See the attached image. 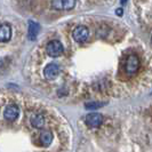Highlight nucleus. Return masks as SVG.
<instances>
[{
    "label": "nucleus",
    "mask_w": 152,
    "mask_h": 152,
    "mask_svg": "<svg viewBox=\"0 0 152 152\" xmlns=\"http://www.w3.org/2000/svg\"><path fill=\"white\" fill-rule=\"evenodd\" d=\"M46 52L50 57H58L63 54V45L58 40H52L46 46Z\"/></svg>",
    "instance_id": "nucleus-2"
},
{
    "label": "nucleus",
    "mask_w": 152,
    "mask_h": 152,
    "mask_svg": "<svg viewBox=\"0 0 152 152\" xmlns=\"http://www.w3.org/2000/svg\"><path fill=\"white\" fill-rule=\"evenodd\" d=\"M40 30L38 23L33 22V21H29V25H28V38L29 40H36L37 36Z\"/></svg>",
    "instance_id": "nucleus-10"
},
{
    "label": "nucleus",
    "mask_w": 152,
    "mask_h": 152,
    "mask_svg": "<svg viewBox=\"0 0 152 152\" xmlns=\"http://www.w3.org/2000/svg\"><path fill=\"white\" fill-rule=\"evenodd\" d=\"M85 121H86V124H87L88 126L95 128V127H99V126L102 125V122H103V117H102V114H99V113L87 114L86 118H85Z\"/></svg>",
    "instance_id": "nucleus-6"
},
{
    "label": "nucleus",
    "mask_w": 152,
    "mask_h": 152,
    "mask_svg": "<svg viewBox=\"0 0 152 152\" xmlns=\"http://www.w3.org/2000/svg\"><path fill=\"white\" fill-rule=\"evenodd\" d=\"M88 36H89V31L88 29L84 26V25H79L77 26L76 29L72 32V37L75 39V41L81 44V42H85L87 39H88Z\"/></svg>",
    "instance_id": "nucleus-3"
},
{
    "label": "nucleus",
    "mask_w": 152,
    "mask_h": 152,
    "mask_svg": "<svg viewBox=\"0 0 152 152\" xmlns=\"http://www.w3.org/2000/svg\"><path fill=\"white\" fill-rule=\"evenodd\" d=\"M30 122L34 128L40 129V128H42L45 126V117L41 113H33L30 117Z\"/></svg>",
    "instance_id": "nucleus-9"
},
{
    "label": "nucleus",
    "mask_w": 152,
    "mask_h": 152,
    "mask_svg": "<svg viewBox=\"0 0 152 152\" xmlns=\"http://www.w3.org/2000/svg\"><path fill=\"white\" fill-rule=\"evenodd\" d=\"M44 75H45L46 79L48 80H54L56 79L58 75H60V66L55 63H49L45 66L44 70Z\"/></svg>",
    "instance_id": "nucleus-5"
},
{
    "label": "nucleus",
    "mask_w": 152,
    "mask_h": 152,
    "mask_svg": "<svg viewBox=\"0 0 152 152\" xmlns=\"http://www.w3.org/2000/svg\"><path fill=\"white\" fill-rule=\"evenodd\" d=\"M39 141L44 146H48L53 141V134L50 130H42L39 135Z\"/></svg>",
    "instance_id": "nucleus-11"
},
{
    "label": "nucleus",
    "mask_w": 152,
    "mask_h": 152,
    "mask_svg": "<svg viewBox=\"0 0 152 152\" xmlns=\"http://www.w3.org/2000/svg\"><path fill=\"white\" fill-rule=\"evenodd\" d=\"M18 114H20V109L16 105H8L5 109V112H4V117L5 119L8 121H14L18 118Z\"/></svg>",
    "instance_id": "nucleus-7"
},
{
    "label": "nucleus",
    "mask_w": 152,
    "mask_h": 152,
    "mask_svg": "<svg viewBox=\"0 0 152 152\" xmlns=\"http://www.w3.org/2000/svg\"><path fill=\"white\" fill-rule=\"evenodd\" d=\"M140 65H141V62H140L138 56L135 55V54L129 55V56L127 57V60H126V65H125L126 73L129 75V76L135 75L137 71L140 70Z\"/></svg>",
    "instance_id": "nucleus-1"
},
{
    "label": "nucleus",
    "mask_w": 152,
    "mask_h": 152,
    "mask_svg": "<svg viewBox=\"0 0 152 152\" xmlns=\"http://www.w3.org/2000/svg\"><path fill=\"white\" fill-rule=\"evenodd\" d=\"M115 13H117V15L121 16V15H122V9H121V8H119V9H117V10H115Z\"/></svg>",
    "instance_id": "nucleus-12"
},
{
    "label": "nucleus",
    "mask_w": 152,
    "mask_h": 152,
    "mask_svg": "<svg viewBox=\"0 0 152 152\" xmlns=\"http://www.w3.org/2000/svg\"><path fill=\"white\" fill-rule=\"evenodd\" d=\"M77 0H52V7L56 10H70L76 6Z\"/></svg>",
    "instance_id": "nucleus-4"
},
{
    "label": "nucleus",
    "mask_w": 152,
    "mask_h": 152,
    "mask_svg": "<svg viewBox=\"0 0 152 152\" xmlns=\"http://www.w3.org/2000/svg\"><path fill=\"white\" fill-rule=\"evenodd\" d=\"M151 40H152V39H151Z\"/></svg>",
    "instance_id": "nucleus-14"
},
{
    "label": "nucleus",
    "mask_w": 152,
    "mask_h": 152,
    "mask_svg": "<svg viewBox=\"0 0 152 152\" xmlns=\"http://www.w3.org/2000/svg\"><path fill=\"white\" fill-rule=\"evenodd\" d=\"M12 38V28L7 23L0 24V42H7Z\"/></svg>",
    "instance_id": "nucleus-8"
},
{
    "label": "nucleus",
    "mask_w": 152,
    "mask_h": 152,
    "mask_svg": "<svg viewBox=\"0 0 152 152\" xmlns=\"http://www.w3.org/2000/svg\"><path fill=\"white\" fill-rule=\"evenodd\" d=\"M122 1V4H125V2H126V0H121Z\"/></svg>",
    "instance_id": "nucleus-13"
}]
</instances>
